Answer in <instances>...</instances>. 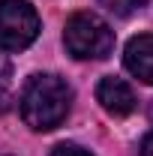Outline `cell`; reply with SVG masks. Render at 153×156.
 Segmentation results:
<instances>
[{"instance_id":"1","label":"cell","mask_w":153,"mask_h":156,"mask_svg":"<svg viewBox=\"0 0 153 156\" xmlns=\"http://www.w3.org/2000/svg\"><path fill=\"white\" fill-rule=\"evenodd\" d=\"M72 105V87L60 75H33L21 90L18 108L30 129L48 132L63 123Z\"/></svg>"},{"instance_id":"2","label":"cell","mask_w":153,"mask_h":156,"mask_svg":"<svg viewBox=\"0 0 153 156\" xmlns=\"http://www.w3.org/2000/svg\"><path fill=\"white\" fill-rule=\"evenodd\" d=\"M63 45L75 60H102L114 51V30L96 12H75L66 21Z\"/></svg>"},{"instance_id":"3","label":"cell","mask_w":153,"mask_h":156,"mask_svg":"<svg viewBox=\"0 0 153 156\" xmlns=\"http://www.w3.org/2000/svg\"><path fill=\"white\" fill-rule=\"evenodd\" d=\"M39 36V15L27 0H0V51H24Z\"/></svg>"},{"instance_id":"4","label":"cell","mask_w":153,"mask_h":156,"mask_svg":"<svg viewBox=\"0 0 153 156\" xmlns=\"http://www.w3.org/2000/svg\"><path fill=\"white\" fill-rule=\"evenodd\" d=\"M96 102L111 117H126V114L135 111V102H138V99H135V90L123 78L108 75V78H102L99 87H96Z\"/></svg>"},{"instance_id":"5","label":"cell","mask_w":153,"mask_h":156,"mask_svg":"<svg viewBox=\"0 0 153 156\" xmlns=\"http://www.w3.org/2000/svg\"><path fill=\"white\" fill-rule=\"evenodd\" d=\"M123 63L135 78H141L144 84H153V33H141L126 42Z\"/></svg>"},{"instance_id":"6","label":"cell","mask_w":153,"mask_h":156,"mask_svg":"<svg viewBox=\"0 0 153 156\" xmlns=\"http://www.w3.org/2000/svg\"><path fill=\"white\" fill-rule=\"evenodd\" d=\"M99 6H105L108 12H114V15H132L135 9H141L147 0H96Z\"/></svg>"},{"instance_id":"7","label":"cell","mask_w":153,"mask_h":156,"mask_svg":"<svg viewBox=\"0 0 153 156\" xmlns=\"http://www.w3.org/2000/svg\"><path fill=\"white\" fill-rule=\"evenodd\" d=\"M51 156H90V153L84 147H78V144H57L51 150Z\"/></svg>"},{"instance_id":"8","label":"cell","mask_w":153,"mask_h":156,"mask_svg":"<svg viewBox=\"0 0 153 156\" xmlns=\"http://www.w3.org/2000/svg\"><path fill=\"white\" fill-rule=\"evenodd\" d=\"M6 75H9V63L0 57V108H6Z\"/></svg>"},{"instance_id":"9","label":"cell","mask_w":153,"mask_h":156,"mask_svg":"<svg viewBox=\"0 0 153 156\" xmlns=\"http://www.w3.org/2000/svg\"><path fill=\"white\" fill-rule=\"evenodd\" d=\"M141 156H153V132L141 141Z\"/></svg>"},{"instance_id":"10","label":"cell","mask_w":153,"mask_h":156,"mask_svg":"<svg viewBox=\"0 0 153 156\" xmlns=\"http://www.w3.org/2000/svg\"><path fill=\"white\" fill-rule=\"evenodd\" d=\"M147 117H150V123H153V102H150V108H147Z\"/></svg>"}]
</instances>
